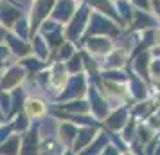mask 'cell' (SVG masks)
<instances>
[{
    "instance_id": "7a4b0ae2",
    "label": "cell",
    "mask_w": 160,
    "mask_h": 155,
    "mask_svg": "<svg viewBox=\"0 0 160 155\" xmlns=\"http://www.w3.org/2000/svg\"><path fill=\"white\" fill-rule=\"evenodd\" d=\"M158 44H160V33H158Z\"/></svg>"
},
{
    "instance_id": "6da1fadb",
    "label": "cell",
    "mask_w": 160,
    "mask_h": 155,
    "mask_svg": "<svg viewBox=\"0 0 160 155\" xmlns=\"http://www.w3.org/2000/svg\"><path fill=\"white\" fill-rule=\"evenodd\" d=\"M27 112H29V116H42L45 112V106L40 101H29L27 103Z\"/></svg>"
}]
</instances>
